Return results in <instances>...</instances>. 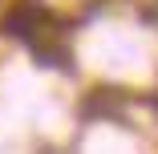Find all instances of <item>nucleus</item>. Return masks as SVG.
Segmentation results:
<instances>
[{
	"label": "nucleus",
	"instance_id": "obj_1",
	"mask_svg": "<svg viewBox=\"0 0 158 154\" xmlns=\"http://www.w3.org/2000/svg\"><path fill=\"white\" fill-rule=\"evenodd\" d=\"M4 33L16 37V41H24L41 61H61L65 57V49L57 45V33H61L57 16L45 4H37V0H20V4L4 16Z\"/></svg>",
	"mask_w": 158,
	"mask_h": 154
}]
</instances>
